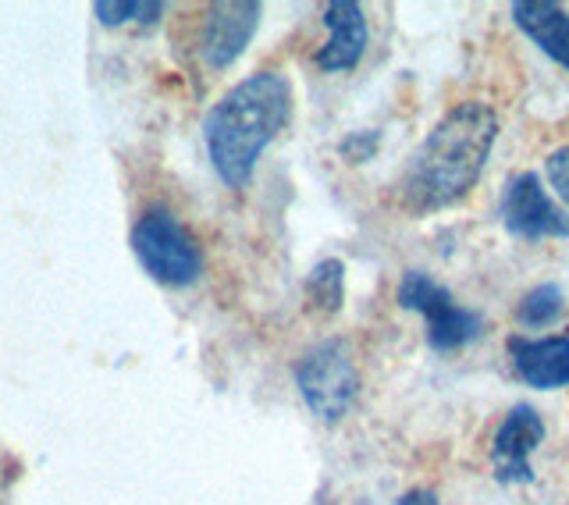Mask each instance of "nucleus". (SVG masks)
Listing matches in <instances>:
<instances>
[{"label": "nucleus", "mask_w": 569, "mask_h": 505, "mask_svg": "<svg viewBox=\"0 0 569 505\" xmlns=\"http://www.w3.org/2000/svg\"><path fill=\"white\" fill-rule=\"evenodd\" d=\"M495 142V107L480 100L456 103L449 115H441V121L423 136V142L409 157L399 178V204L417 218L459 204L480 182Z\"/></svg>", "instance_id": "f257e3e1"}, {"label": "nucleus", "mask_w": 569, "mask_h": 505, "mask_svg": "<svg viewBox=\"0 0 569 505\" xmlns=\"http://www.w3.org/2000/svg\"><path fill=\"white\" fill-rule=\"evenodd\" d=\"M292 118V82L278 71H253L210 107L203 139L210 165L228 189H246L257 160Z\"/></svg>", "instance_id": "f03ea898"}, {"label": "nucleus", "mask_w": 569, "mask_h": 505, "mask_svg": "<svg viewBox=\"0 0 569 505\" xmlns=\"http://www.w3.org/2000/svg\"><path fill=\"white\" fill-rule=\"evenodd\" d=\"M296 388L320 424H338L360 399V367L346 338H325L296 364Z\"/></svg>", "instance_id": "7ed1b4c3"}, {"label": "nucleus", "mask_w": 569, "mask_h": 505, "mask_svg": "<svg viewBox=\"0 0 569 505\" xmlns=\"http://www.w3.org/2000/svg\"><path fill=\"white\" fill-rule=\"evenodd\" d=\"M132 249L142 270L168 288H189L203 275V249L171 210L153 207L132 228Z\"/></svg>", "instance_id": "20e7f679"}, {"label": "nucleus", "mask_w": 569, "mask_h": 505, "mask_svg": "<svg viewBox=\"0 0 569 505\" xmlns=\"http://www.w3.org/2000/svg\"><path fill=\"white\" fill-rule=\"evenodd\" d=\"M396 299L402 310H413L427 320V346L435 353H452L470 346L480 335V328H485L480 314L459 306L449 288L435 281L431 275H423V270H406Z\"/></svg>", "instance_id": "39448f33"}, {"label": "nucleus", "mask_w": 569, "mask_h": 505, "mask_svg": "<svg viewBox=\"0 0 569 505\" xmlns=\"http://www.w3.org/2000/svg\"><path fill=\"white\" fill-rule=\"evenodd\" d=\"M498 218L512 239L541 242V239H569V210L548 196L545 182L533 171L509 175L498 200Z\"/></svg>", "instance_id": "423d86ee"}, {"label": "nucleus", "mask_w": 569, "mask_h": 505, "mask_svg": "<svg viewBox=\"0 0 569 505\" xmlns=\"http://www.w3.org/2000/svg\"><path fill=\"white\" fill-rule=\"evenodd\" d=\"M548 427L541 413L520 403L506 413V420L498 424L491 438V471L502 484H530L533 481V453L545 442Z\"/></svg>", "instance_id": "0eeeda50"}, {"label": "nucleus", "mask_w": 569, "mask_h": 505, "mask_svg": "<svg viewBox=\"0 0 569 505\" xmlns=\"http://www.w3.org/2000/svg\"><path fill=\"white\" fill-rule=\"evenodd\" d=\"M263 8L257 0H224V4H210L203 29H200V58L207 68L224 71L242 58V50L257 36Z\"/></svg>", "instance_id": "6e6552de"}, {"label": "nucleus", "mask_w": 569, "mask_h": 505, "mask_svg": "<svg viewBox=\"0 0 569 505\" xmlns=\"http://www.w3.org/2000/svg\"><path fill=\"white\" fill-rule=\"evenodd\" d=\"M320 22L331 32L328 43L317 50V68L320 71H352L356 65L363 61L367 53V40H370V29H367V18L363 8L356 0H331L320 11Z\"/></svg>", "instance_id": "1a4fd4ad"}, {"label": "nucleus", "mask_w": 569, "mask_h": 505, "mask_svg": "<svg viewBox=\"0 0 569 505\" xmlns=\"http://www.w3.org/2000/svg\"><path fill=\"white\" fill-rule=\"evenodd\" d=\"M512 370L523 385L538 392H556L569 385V335L545 338H509Z\"/></svg>", "instance_id": "9d476101"}, {"label": "nucleus", "mask_w": 569, "mask_h": 505, "mask_svg": "<svg viewBox=\"0 0 569 505\" xmlns=\"http://www.w3.org/2000/svg\"><path fill=\"white\" fill-rule=\"evenodd\" d=\"M512 22L527 40L569 71V11L556 0H516Z\"/></svg>", "instance_id": "9b49d317"}, {"label": "nucleus", "mask_w": 569, "mask_h": 505, "mask_svg": "<svg viewBox=\"0 0 569 505\" xmlns=\"http://www.w3.org/2000/svg\"><path fill=\"white\" fill-rule=\"evenodd\" d=\"M346 303V264L342 260H320L307 278V310L320 320L335 317Z\"/></svg>", "instance_id": "f8f14e48"}, {"label": "nucleus", "mask_w": 569, "mask_h": 505, "mask_svg": "<svg viewBox=\"0 0 569 505\" xmlns=\"http://www.w3.org/2000/svg\"><path fill=\"white\" fill-rule=\"evenodd\" d=\"M562 306H566V296L559 285H533L530 293L520 299V306H516V320L523 324V328L538 331V328H548V324H556L562 317Z\"/></svg>", "instance_id": "ddd939ff"}, {"label": "nucleus", "mask_w": 569, "mask_h": 505, "mask_svg": "<svg viewBox=\"0 0 569 505\" xmlns=\"http://www.w3.org/2000/svg\"><path fill=\"white\" fill-rule=\"evenodd\" d=\"M97 18L103 26H129V22H139V26H153L160 14H164V4H100L93 8Z\"/></svg>", "instance_id": "4468645a"}, {"label": "nucleus", "mask_w": 569, "mask_h": 505, "mask_svg": "<svg viewBox=\"0 0 569 505\" xmlns=\"http://www.w3.org/2000/svg\"><path fill=\"white\" fill-rule=\"evenodd\" d=\"M378 147H381V132L360 129V132H349L342 142H338V157H342L346 165H367V160L378 154Z\"/></svg>", "instance_id": "2eb2a0df"}, {"label": "nucleus", "mask_w": 569, "mask_h": 505, "mask_svg": "<svg viewBox=\"0 0 569 505\" xmlns=\"http://www.w3.org/2000/svg\"><path fill=\"white\" fill-rule=\"evenodd\" d=\"M545 175H548V186L556 189V196L569 207V147H559V150L548 154Z\"/></svg>", "instance_id": "dca6fc26"}, {"label": "nucleus", "mask_w": 569, "mask_h": 505, "mask_svg": "<svg viewBox=\"0 0 569 505\" xmlns=\"http://www.w3.org/2000/svg\"><path fill=\"white\" fill-rule=\"evenodd\" d=\"M396 505H441V502L431 488H409L406 495H399Z\"/></svg>", "instance_id": "f3484780"}]
</instances>
